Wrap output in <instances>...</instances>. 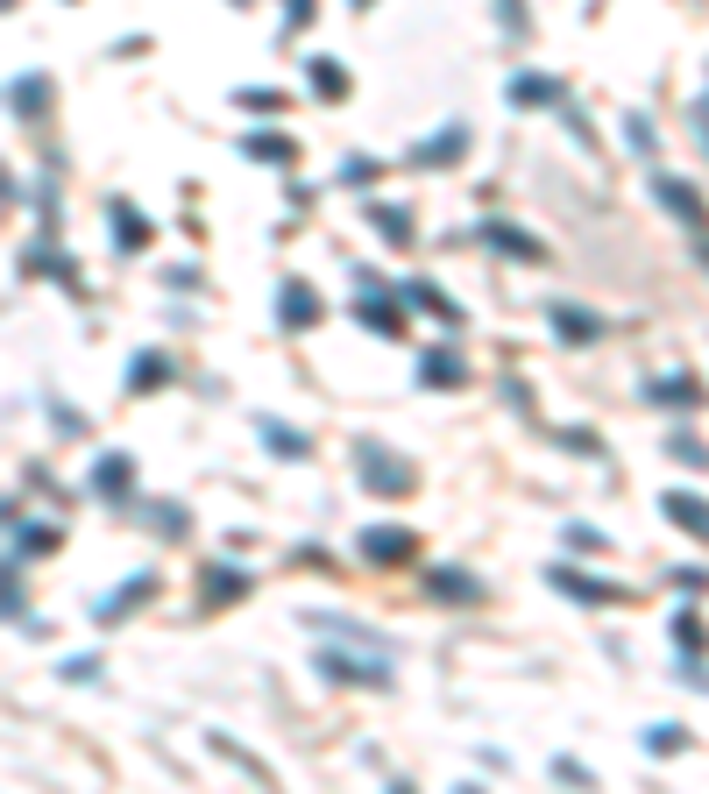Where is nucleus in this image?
<instances>
[{
  "label": "nucleus",
  "instance_id": "nucleus-1",
  "mask_svg": "<svg viewBox=\"0 0 709 794\" xmlns=\"http://www.w3.org/2000/svg\"><path fill=\"white\" fill-rule=\"evenodd\" d=\"M355 468H362V483L383 490V497H405V490H412V468H405V461H390L383 440H362V447H355Z\"/></svg>",
  "mask_w": 709,
  "mask_h": 794
},
{
  "label": "nucleus",
  "instance_id": "nucleus-2",
  "mask_svg": "<svg viewBox=\"0 0 709 794\" xmlns=\"http://www.w3.org/2000/svg\"><path fill=\"white\" fill-rule=\"evenodd\" d=\"M362 561H405V553H419V539L405 525H362Z\"/></svg>",
  "mask_w": 709,
  "mask_h": 794
},
{
  "label": "nucleus",
  "instance_id": "nucleus-3",
  "mask_svg": "<svg viewBox=\"0 0 709 794\" xmlns=\"http://www.w3.org/2000/svg\"><path fill=\"white\" fill-rule=\"evenodd\" d=\"M546 320H554L568 341H596V334H603V320H596V312H582V305H546Z\"/></svg>",
  "mask_w": 709,
  "mask_h": 794
},
{
  "label": "nucleus",
  "instance_id": "nucleus-4",
  "mask_svg": "<svg viewBox=\"0 0 709 794\" xmlns=\"http://www.w3.org/2000/svg\"><path fill=\"white\" fill-rule=\"evenodd\" d=\"M511 100H518V107H554L561 86H554V78H539V71H518V78H511Z\"/></svg>",
  "mask_w": 709,
  "mask_h": 794
},
{
  "label": "nucleus",
  "instance_id": "nucleus-5",
  "mask_svg": "<svg viewBox=\"0 0 709 794\" xmlns=\"http://www.w3.org/2000/svg\"><path fill=\"white\" fill-rule=\"evenodd\" d=\"M277 312H284V327H312V320H320V298H312V291H305V284L291 277V284H284V305H277Z\"/></svg>",
  "mask_w": 709,
  "mask_h": 794
},
{
  "label": "nucleus",
  "instance_id": "nucleus-6",
  "mask_svg": "<svg viewBox=\"0 0 709 794\" xmlns=\"http://www.w3.org/2000/svg\"><path fill=\"white\" fill-rule=\"evenodd\" d=\"M320 667L327 674H341V681H369V688H383L390 674H383V660H341V653H320Z\"/></svg>",
  "mask_w": 709,
  "mask_h": 794
},
{
  "label": "nucleus",
  "instance_id": "nucleus-7",
  "mask_svg": "<svg viewBox=\"0 0 709 794\" xmlns=\"http://www.w3.org/2000/svg\"><path fill=\"white\" fill-rule=\"evenodd\" d=\"M667 518H674V525H688V532H702V539H709V511H702V497H688V490H674V497H667Z\"/></svg>",
  "mask_w": 709,
  "mask_h": 794
},
{
  "label": "nucleus",
  "instance_id": "nucleus-8",
  "mask_svg": "<svg viewBox=\"0 0 709 794\" xmlns=\"http://www.w3.org/2000/svg\"><path fill=\"white\" fill-rule=\"evenodd\" d=\"M554 582H561L568 596H582V603H617V589H610V582H589V575H568V568H554Z\"/></svg>",
  "mask_w": 709,
  "mask_h": 794
},
{
  "label": "nucleus",
  "instance_id": "nucleus-9",
  "mask_svg": "<svg viewBox=\"0 0 709 794\" xmlns=\"http://www.w3.org/2000/svg\"><path fill=\"white\" fill-rule=\"evenodd\" d=\"M653 192H660V199H667V206H674V213H681L688 227H702V206H695V192H688V185H674V178H660Z\"/></svg>",
  "mask_w": 709,
  "mask_h": 794
},
{
  "label": "nucleus",
  "instance_id": "nucleus-10",
  "mask_svg": "<svg viewBox=\"0 0 709 794\" xmlns=\"http://www.w3.org/2000/svg\"><path fill=\"white\" fill-rule=\"evenodd\" d=\"M646 397H660V405H695L702 390H695L688 376H667V383H646Z\"/></svg>",
  "mask_w": 709,
  "mask_h": 794
},
{
  "label": "nucleus",
  "instance_id": "nucleus-11",
  "mask_svg": "<svg viewBox=\"0 0 709 794\" xmlns=\"http://www.w3.org/2000/svg\"><path fill=\"white\" fill-rule=\"evenodd\" d=\"M43 100H50L43 78H15V114H43Z\"/></svg>",
  "mask_w": 709,
  "mask_h": 794
},
{
  "label": "nucleus",
  "instance_id": "nucleus-12",
  "mask_svg": "<svg viewBox=\"0 0 709 794\" xmlns=\"http://www.w3.org/2000/svg\"><path fill=\"white\" fill-rule=\"evenodd\" d=\"M164 376H171L164 355H135V362H128V383H135V390H142V383H164Z\"/></svg>",
  "mask_w": 709,
  "mask_h": 794
},
{
  "label": "nucleus",
  "instance_id": "nucleus-13",
  "mask_svg": "<svg viewBox=\"0 0 709 794\" xmlns=\"http://www.w3.org/2000/svg\"><path fill=\"white\" fill-rule=\"evenodd\" d=\"M376 227L390 234V242H412V213L405 206H376Z\"/></svg>",
  "mask_w": 709,
  "mask_h": 794
},
{
  "label": "nucleus",
  "instance_id": "nucleus-14",
  "mask_svg": "<svg viewBox=\"0 0 709 794\" xmlns=\"http://www.w3.org/2000/svg\"><path fill=\"white\" fill-rule=\"evenodd\" d=\"M419 383H461V362L454 355H426L419 362Z\"/></svg>",
  "mask_w": 709,
  "mask_h": 794
},
{
  "label": "nucleus",
  "instance_id": "nucleus-15",
  "mask_svg": "<svg viewBox=\"0 0 709 794\" xmlns=\"http://www.w3.org/2000/svg\"><path fill=\"white\" fill-rule=\"evenodd\" d=\"M114 220H121V227H114V242H121V249H135V242H149V227L135 220V206H114Z\"/></svg>",
  "mask_w": 709,
  "mask_h": 794
},
{
  "label": "nucleus",
  "instance_id": "nucleus-16",
  "mask_svg": "<svg viewBox=\"0 0 709 794\" xmlns=\"http://www.w3.org/2000/svg\"><path fill=\"white\" fill-rule=\"evenodd\" d=\"M249 156H270V164H291V142H284V135H249Z\"/></svg>",
  "mask_w": 709,
  "mask_h": 794
},
{
  "label": "nucleus",
  "instance_id": "nucleus-17",
  "mask_svg": "<svg viewBox=\"0 0 709 794\" xmlns=\"http://www.w3.org/2000/svg\"><path fill=\"white\" fill-rule=\"evenodd\" d=\"M454 149H461V128H447V135L419 142V156H412V164H433V156H454Z\"/></svg>",
  "mask_w": 709,
  "mask_h": 794
},
{
  "label": "nucleus",
  "instance_id": "nucleus-18",
  "mask_svg": "<svg viewBox=\"0 0 709 794\" xmlns=\"http://www.w3.org/2000/svg\"><path fill=\"white\" fill-rule=\"evenodd\" d=\"M263 433L277 440V454H284V461H298V454H305V440H298L291 426H277V419H263Z\"/></svg>",
  "mask_w": 709,
  "mask_h": 794
},
{
  "label": "nucleus",
  "instance_id": "nucleus-19",
  "mask_svg": "<svg viewBox=\"0 0 709 794\" xmlns=\"http://www.w3.org/2000/svg\"><path fill=\"white\" fill-rule=\"evenodd\" d=\"M483 234H490V242H497V249H518V256H539V242H525V234H511V227H483Z\"/></svg>",
  "mask_w": 709,
  "mask_h": 794
},
{
  "label": "nucleus",
  "instance_id": "nucleus-20",
  "mask_svg": "<svg viewBox=\"0 0 709 794\" xmlns=\"http://www.w3.org/2000/svg\"><path fill=\"white\" fill-rule=\"evenodd\" d=\"M312 86H320V93H348V78H341V64H312Z\"/></svg>",
  "mask_w": 709,
  "mask_h": 794
},
{
  "label": "nucleus",
  "instance_id": "nucleus-21",
  "mask_svg": "<svg viewBox=\"0 0 709 794\" xmlns=\"http://www.w3.org/2000/svg\"><path fill=\"white\" fill-rule=\"evenodd\" d=\"M121 483H128V461H121V454L100 461V490H121Z\"/></svg>",
  "mask_w": 709,
  "mask_h": 794
},
{
  "label": "nucleus",
  "instance_id": "nucleus-22",
  "mask_svg": "<svg viewBox=\"0 0 709 794\" xmlns=\"http://www.w3.org/2000/svg\"><path fill=\"white\" fill-rule=\"evenodd\" d=\"M433 589H440V596H476V582H468V575H433Z\"/></svg>",
  "mask_w": 709,
  "mask_h": 794
},
{
  "label": "nucleus",
  "instance_id": "nucleus-23",
  "mask_svg": "<svg viewBox=\"0 0 709 794\" xmlns=\"http://www.w3.org/2000/svg\"><path fill=\"white\" fill-rule=\"evenodd\" d=\"M674 454H681V461H695V468L709 461V447H702V440H688V433H674Z\"/></svg>",
  "mask_w": 709,
  "mask_h": 794
},
{
  "label": "nucleus",
  "instance_id": "nucleus-24",
  "mask_svg": "<svg viewBox=\"0 0 709 794\" xmlns=\"http://www.w3.org/2000/svg\"><path fill=\"white\" fill-rule=\"evenodd\" d=\"M674 745H681V731H674V724H660V731H646V752H674Z\"/></svg>",
  "mask_w": 709,
  "mask_h": 794
},
{
  "label": "nucleus",
  "instance_id": "nucleus-25",
  "mask_svg": "<svg viewBox=\"0 0 709 794\" xmlns=\"http://www.w3.org/2000/svg\"><path fill=\"white\" fill-rule=\"evenodd\" d=\"M242 107H249V114H277L284 100H277V93H242Z\"/></svg>",
  "mask_w": 709,
  "mask_h": 794
},
{
  "label": "nucleus",
  "instance_id": "nucleus-26",
  "mask_svg": "<svg viewBox=\"0 0 709 794\" xmlns=\"http://www.w3.org/2000/svg\"><path fill=\"white\" fill-rule=\"evenodd\" d=\"M284 8H291V22H305V0H284Z\"/></svg>",
  "mask_w": 709,
  "mask_h": 794
},
{
  "label": "nucleus",
  "instance_id": "nucleus-27",
  "mask_svg": "<svg viewBox=\"0 0 709 794\" xmlns=\"http://www.w3.org/2000/svg\"><path fill=\"white\" fill-rule=\"evenodd\" d=\"M355 8H369V0H355Z\"/></svg>",
  "mask_w": 709,
  "mask_h": 794
}]
</instances>
